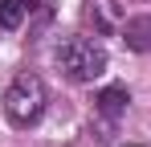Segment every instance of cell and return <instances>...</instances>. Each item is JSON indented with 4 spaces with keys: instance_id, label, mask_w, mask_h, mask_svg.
Returning a JSON list of instances; mask_svg holds the SVG:
<instances>
[{
    "instance_id": "obj_6",
    "label": "cell",
    "mask_w": 151,
    "mask_h": 147,
    "mask_svg": "<svg viewBox=\"0 0 151 147\" xmlns=\"http://www.w3.org/2000/svg\"><path fill=\"white\" fill-rule=\"evenodd\" d=\"M21 4H25V8H37V0H21Z\"/></svg>"
},
{
    "instance_id": "obj_2",
    "label": "cell",
    "mask_w": 151,
    "mask_h": 147,
    "mask_svg": "<svg viewBox=\"0 0 151 147\" xmlns=\"http://www.w3.org/2000/svg\"><path fill=\"white\" fill-rule=\"evenodd\" d=\"M4 115L12 127H33V122L45 115V82L37 74H17L12 86L4 90Z\"/></svg>"
},
{
    "instance_id": "obj_1",
    "label": "cell",
    "mask_w": 151,
    "mask_h": 147,
    "mask_svg": "<svg viewBox=\"0 0 151 147\" xmlns=\"http://www.w3.org/2000/svg\"><path fill=\"white\" fill-rule=\"evenodd\" d=\"M53 61L70 82H94V78L106 74V49L86 41V37H65L53 49Z\"/></svg>"
},
{
    "instance_id": "obj_3",
    "label": "cell",
    "mask_w": 151,
    "mask_h": 147,
    "mask_svg": "<svg viewBox=\"0 0 151 147\" xmlns=\"http://www.w3.org/2000/svg\"><path fill=\"white\" fill-rule=\"evenodd\" d=\"M123 41H127V49H135V53H151V12L131 17V21L123 24Z\"/></svg>"
},
{
    "instance_id": "obj_5",
    "label": "cell",
    "mask_w": 151,
    "mask_h": 147,
    "mask_svg": "<svg viewBox=\"0 0 151 147\" xmlns=\"http://www.w3.org/2000/svg\"><path fill=\"white\" fill-rule=\"evenodd\" d=\"M21 12H25L21 0H0V29H17L21 24Z\"/></svg>"
},
{
    "instance_id": "obj_4",
    "label": "cell",
    "mask_w": 151,
    "mask_h": 147,
    "mask_svg": "<svg viewBox=\"0 0 151 147\" xmlns=\"http://www.w3.org/2000/svg\"><path fill=\"white\" fill-rule=\"evenodd\" d=\"M127 102H131V94H127V86H106L98 98H94V106H98L102 119H119L127 110Z\"/></svg>"
}]
</instances>
